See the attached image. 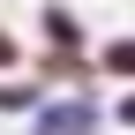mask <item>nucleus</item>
Masks as SVG:
<instances>
[{
    "instance_id": "obj_1",
    "label": "nucleus",
    "mask_w": 135,
    "mask_h": 135,
    "mask_svg": "<svg viewBox=\"0 0 135 135\" xmlns=\"http://www.w3.org/2000/svg\"><path fill=\"white\" fill-rule=\"evenodd\" d=\"M0 60H8V38H0Z\"/></svg>"
}]
</instances>
